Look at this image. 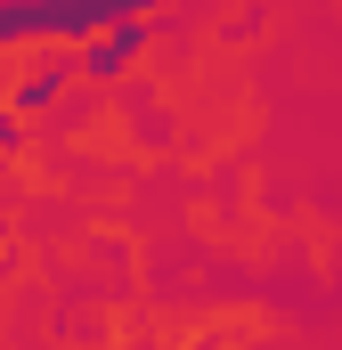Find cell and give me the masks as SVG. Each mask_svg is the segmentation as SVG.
Returning <instances> with one entry per match:
<instances>
[{
    "label": "cell",
    "mask_w": 342,
    "mask_h": 350,
    "mask_svg": "<svg viewBox=\"0 0 342 350\" xmlns=\"http://www.w3.org/2000/svg\"><path fill=\"white\" fill-rule=\"evenodd\" d=\"M147 0H33L41 41H98L106 25H131Z\"/></svg>",
    "instance_id": "obj_1"
},
{
    "label": "cell",
    "mask_w": 342,
    "mask_h": 350,
    "mask_svg": "<svg viewBox=\"0 0 342 350\" xmlns=\"http://www.w3.org/2000/svg\"><path fill=\"white\" fill-rule=\"evenodd\" d=\"M66 82H74V66H33L25 82H16V114L33 122V114H49L57 98H66Z\"/></svg>",
    "instance_id": "obj_3"
},
{
    "label": "cell",
    "mask_w": 342,
    "mask_h": 350,
    "mask_svg": "<svg viewBox=\"0 0 342 350\" xmlns=\"http://www.w3.org/2000/svg\"><path fill=\"white\" fill-rule=\"evenodd\" d=\"M147 33H155L147 16H131V25H106L98 41H82V57H74V74H82V82H114V74H122V66H131V57L147 49Z\"/></svg>",
    "instance_id": "obj_2"
},
{
    "label": "cell",
    "mask_w": 342,
    "mask_h": 350,
    "mask_svg": "<svg viewBox=\"0 0 342 350\" xmlns=\"http://www.w3.org/2000/svg\"><path fill=\"white\" fill-rule=\"evenodd\" d=\"M16 139H25V114H0V155H8Z\"/></svg>",
    "instance_id": "obj_4"
}]
</instances>
